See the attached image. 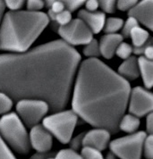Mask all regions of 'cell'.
<instances>
[{"mask_svg": "<svg viewBox=\"0 0 153 159\" xmlns=\"http://www.w3.org/2000/svg\"><path fill=\"white\" fill-rule=\"evenodd\" d=\"M117 8L121 11H129L130 9L133 7L137 1H132V0H125V1H118L116 3Z\"/></svg>", "mask_w": 153, "mask_h": 159, "instance_id": "33", "label": "cell"}, {"mask_svg": "<svg viewBox=\"0 0 153 159\" xmlns=\"http://www.w3.org/2000/svg\"><path fill=\"white\" fill-rule=\"evenodd\" d=\"M85 7H86V11L88 12H96V10L99 7V1H87L85 2Z\"/></svg>", "mask_w": 153, "mask_h": 159, "instance_id": "36", "label": "cell"}, {"mask_svg": "<svg viewBox=\"0 0 153 159\" xmlns=\"http://www.w3.org/2000/svg\"><path fill=\"white\" fill-rule=\"evenodd\" d=\"M153 116L152 114H149L147 116V119H146V129L147 131L150 135H152V130H153Z\"/></svg>", "mask_w": 153, "mask_h": 159, "instance_id": "37", "label": "cell"}, {"mask_svg": "<svg viewBox=\"0 0 153 159\" xmlns=\"http://www.w3.org/2000/svg\"><path fill=\"white\" fill-rule=\"evenodd\" d=\"M128 102L130 114L138 118L148 116L152 111V93L143 88L135 87L132 89Z\"/></svg>", "mask_w": 153, "mask_h": 159, "instance_id": "9", "label": "cell"}, {"mask_svg": "<svg viewBox=\"0 0 153 159\" xmlns=\"http://www.w3.org/2000/svg\"><path fill=\"white\" fill-rule=\"evenodd\" d=\"M118 74L126 80H133L140 75L137 58L134 56L125 59L123 64L118 68Z\"/></svg>", "mask_w": 153, "mask_h": 159, "instance_id": "15", "label": "cell"}, {"mask_svg": "<svg viewBox=\"0 0 153 159\" xmlns=\"http://www.w3.org/2000/svg\"><path fill=\"white\" fill-rule=\"evenodd\" d=\"M83 133H81L78 136H76L75 138H73V139L70 140V147L71 149L73 150H77L81 146H82V138H83Z\"/></svg>", "mask_w": 153, "mask_h": 159, "instance_id": "35", "label": "cell"}, {"mask_svg": "<svg viewBox=\"0 0 153 159\" xmlns=\"http://www.w3.org/2000/svg\"><path fill=\"white\" fill-rule=\"evenodd\" d=\"M78 17V19L87 25L92 34L100 32L106 22V15L102 12H88L85 9H82L79 11Z\"/></svg>", "mask_w": 153, "mask_h": 159, "instance_id": "13", "label": "cell"}, {"mask_svg": "<svg viewBox=\"0 0 153 159\" xmlns=\"http://www.w3.org/2000/svg\"><path fill=\"white\" fill-rule=\"evenodd\" d=\"M132 53V47L131 45L124 43V42H122L120 44L116 50V54H117V57H119L122 59H124V60L130 57Z\"/></svg>", "mask_w": 153, "mask_h": 159, "instance_id": "22", "label": "cell"}, {"mask_svg": "<svg viewBox=\"0 0 153 159\" xmlns=\"http://www.w3.org/2000/svg\"><path fill=\"white\" fill-rule=\"evenodd\" d=\"M46 5L49 7V9L51 10L56 15H58V14L65 10L63 1H47Z\"/></svg>", "mask_w": 153, "mask_h": 159, "instance_id": "29", "label": "cell"}, {"mask_svg": "<svg viewBox=\"0 0 153 159\" xmlns=\"http://www.w3.org/2000/svg\"><path fill=\"white\" fill-rule=\"evenodd\" d=\"M123 25H124V21L121 18L111 17L105 22L103 29L107 34H115L119 30L122 29Z\"/></svg>", "mask_w": 153, "mask_h": 159, "instance_id": "19", "label": "cell"}, {"mask_svg": "<svg viewBox=\"0 0 153 159\" xmlns=\"http://www.w3.org/2000/svg\"><path fill=\"white\" fill-rule=\"evenodd\" d=\"M64 7H65V10L68 11V12H73L76 9L81 7L83 4L84 1H74V0H68V1H63Z\"/></svg>", "mask_w": 153, "mask_h": 159, "instance_id": "31", "label": "cell"}, {"mask_svg": "<svg viewBox=\"0 0 153 159\" xmlns=\"http://www.w3.org/2000/svg\"><path fill=\"white\" fill-rule=\"evenodd\" d=\"M123 37L121 34H106L101 37L99 43L100 55L107 59H111L116 54L117 47L123 42Z\"/></svg>", "mask_w": 153, "mask_h": 159, "instance_id": "14", "label": "cell"}, {"mask_svg": "<svg viewBox=\"0 0 153 159\" xmlns=\"http://www.w3.org/2000/svg\"><path fill=\"white\" fill-rule=\"evenodd\" d=\"M146 137L144 131H138L114 139L109 143L110 151L120 159H141Z\"/></svg>", "mask_w": 153, "mask_h": 159, "instance_id": "6", "label": "cell"}, {"mask_svg": "<svg viewBox=\"0 0 153 159\" xmlns=\"http://www.w3.org/2000/svg\"><path fill=\"white\" fill-rule=\"evenodd\" d=\"M45 6V3L41 0H30L27 2L28 11L30 12H39Z\"/></svg>", "mask_w": 153, "mask_h": 159, "instance_id": "32", "label": "cell"}, {"mask_svg": "<svg viewBox=\"0 0 153 159\" xmlns=\"http://www.w3.org/2000/svg\"><path fill=\"white\" fill-rule=\"evenodd\" d=\"M13 107V100L6 94L0 92V115L9 112Z\"/></svg>", "mask_w": 153, "mask_h": 159, "instance_id": "24", "label": "cell"}, {"mask_svg": "<svg viewBox=\"0 0 153 159\" xmlns=\"http://www.w3.org/2000/svg\"><path fill=\"white\" fill-rule=\"evenodd\" d=\"M80 61V54L61 39L0 55V92L17 102L41 100L51 112H60L68 103Z\"/></svg>", "mask_w": 153, "mask_h": 159, "instance_id": "1", "label": "cell"}, {"mask_svg": "<svg viewBox=\"0 0 153 159\" xmlns=\"http://www.w3.org/2000/svg\"><path fill=\"white\" fill-rule=\"evenodd\" d=\"M48 159H54V157H49V158H48Z\"/></svg>", "mask_w": 153, "mask_h": 159, "instance_id": "42", "label": "cell"}, {"mask_svg": "<svg viewBox=\"0 0 153 159\" xmlns=\"http://www.w3.org/2000/svg\"><path fill=\"white\" fill-rule=\"evenodd\" d=\"M116 156L112 153V152H109V153H108L107 154V156H106V157L104 159H116Z\"/></svg>", "mask_w": 153, "mask_h": 159, "instance_id": "41", "label": "cell"}, {"mask_svg": "<svg viewBox=\"0 0 153 159\" xmlns=\"http://www.w3.org/2000/svg\"><path fill=\"white\" fill-rule=\"evenodd\" d=\"M52 153L50 152H45V153H39L38 152L36 154H34L30 159H48L49 157H52Z\"/></svg>", "mask_w": 153, "mask_h": 159, "instance_id": "39", "label": "cell"}, {"mask_svg": "<svg viewBox=\"0 0 153 159\" xmlns=\"http://www.w3.org/2000/svg\"><path fill=\"white\" fill-rule=\"evenodd\" d=\"M23 4H24V1H21V0H7V1H5L6 7H7L13 12L18 11L20 8L22 7Z\"/></svg>", "mask_w": 153, "mask_h": 159, "instance_id": "34", "label": "cell"}, {"mask_svg": "<svg viewBox=\"0 0 153 159\" xmlns=\"http://www.w3.org/2000/svg\"><path fill=\"white\" fill-rule=\"evenodd\" d=\"M128 16L134 18L150 30H152V1L144 0L137 4L128 11Z\"/></svg>", "mask_w": 153, "mask_h": 159, "instance_id": "12", "label": "cell"}, {"mask_svg": "<svg viewBox=\"0 0 153 159\" xmlns=\"http://www.w3.org/2000/svg\"><path fill=\"white\" fill-rule=\"evenodd\" d=\"M0 137L16 153L26 155L30 152L29 134L15 113H10L0 119Z\"/></svg>", "mask_w": 153, "mask_h": 159, "instance_id": "4", "label": "cell"}, {"mask_svg": "<svg viewBox=\"0 0 153 159\" xmlns=\"http://www.w3.org/2000/svg\"><path fill=\"white\" fill-rule=\"evenodd\" d=\"M139 72H141L142 80L146 89H151L153 85V64L151 60H149L143 56H141L137 59Z\"/></svg>", "mask_w": 153, "mask_h": 159, "instance_id": "16", "label": "cell"}, {"mask_svg": "<svg viewBox=\"0 0 153 159\" xmlns=\"http://www.w3.org/2000/svg\"><path fill=\"white\" fill-rule=\"evenodd\" d=\"M49 22L48 15L42 12H8L0 25V49L26 52Z\"/></svg>", "mask_w": 153, "mask_h": 159, "instance_id": "3", "label": "cell"}, {"mask_svg": "<svg viewBox=\"0 0 153 159\" xmlns=\"http://www.w3.org/2000/svg\"><path fill=\"white\" fill-rule=\"evenodd\" d=\"M0 159H16L10 148L0 137Z\"/></svg>", "mask_w": 153, "mask_h": 159, "instance_id": "27", "label": "cell"}, {"mask_svg": "<svg viewBox=\"0 0 153 159\" xmlns=\"http://www.w3.org/2000/svg\"><path fill=\"white\" fill-rule=\"evenodd\" d=\"M144 57L149 59V60H152V55H153V49H152V40L149 43V45L146 47L145 50L143 52Z\"/></svg>", "mask_w": 153, "mask_h": 159, "instance_id": "38", "label": "cell"}, {"mask_svg": "<svg viewBox=\"0 0 153 159\" xmlns=\"http://www.w3.org/2000/svg\"><path fill=\"white\" fill-rule=\"evenodd\" d=\"M49 110V105L41 100L24 99L18 101L16 105V111L19 118H21L29 128L38 125Z\"/></svg>", "mask_w": 153, "mask_h": 159, "instance_id": "8", "label": "cell"}, {"mask_svg": "<svg viewBox=\"0 0 153 159\" xmlns=\"http://www.w3.org/2000/svg\"><path fill=\"white\" fill-rule=\"evenodd\" d=\"M142 151L144 153V157L147 159H152L153 157V138L152 135H149L145 138Z\"/></svg>", "mask_w": 153, "mask_h": 159, "instance_id": "26", "label": "cell"}, {"mask_svg": "<svg viewBox=\"0 0 153 159\" xmlns=\"http://www.w3.org/2000/svg\"><path fill=\"white\" fill-rule=\"evenodd\" d=\"M83 54L90 58H97L100 56V46L97 39H92L90 43H88L84 49Z\"/></svg>", "mask_w": 153, "mask_h": 159, "instance_id": "20", "label": "cell"}, {"mask_svg": "<svg viewBox=\"0 0 153 159\" xmlns=\"http://www.w3.org/2000/svg\"><path fill=\"white\" fill-rule=\"evenodd\" d=\"M58 33L64 41L71 47L87 45L93 39L92 32L80 19H74L66 25L60 26L58 30Z\"/></svg>", "mask_w": 153, "mask_h": 159, "instance_id": "7", "label": "cell"}, {"mask_svg": "<svg viewBox=\"0 0 153 159\" xmlns=\"http://www.w3.org/2000/svg\"><path fill=\"white\" fill-rule=\"evenodd\" d=\"M81 157L82 159H104L101 152L87 147L82 148Z\"/></svg>", "mask_w": 153, "mask_h": 159, "instance_id": "21", "label": "cell"}, {"mask_svg": "<svg viewBox=\"0 0 153 159\" xmlns=\"http://www.w3.org/2000/svg\"><path fill=\"white\" fill-rule=\"evenodd\" d=\"M99 7H100L101 9L109 14L115 13L116 11V2L115 1H99Z\"/></svg>", "mask_w": 153, "mask_h": 159, "instance_id": "30", "label": "cell"}, {"mask_svg": "<svg viewBox=\"0 0 153 159\" xmlns=\"http://www.w3.org/2000/svg\"><path fill=\"white\" fill-rule=\"evenodd\" d=\"M29 139L30 145L39 153L49 152L53 145L52 135L39 124L31 128Z\"/></svg>", "mask_w": 153, "mask_h": 159, "instance_id": "10", "label": "cell"}, {"mask_svg": "<svg viewBox=\"0 0 153 159\" xmlns=\"http://www.w3.org/2000/svg\"><path fill=\"white\" fill-rule=\"evenodd\" d=\"M129 37H131L133 48H141L149 41V33L144 29L137 26L132 30Z\"/></svg>", "mask_w": 153, "mask_h": 159, "instance_id": "18", "label": "cell"}, {"mask_svg": "<svg viewBox=\"0 0 153 159\" xmlns=\"http://www.w3.org/2000/svg\"><path fill=\"white\" fill-rule=\"evenodd\" d=\"M5 8H6V5L4 1H0V25L2 22V19H3V15H4V12H5Z\"/></svg>", "mask_w": 153, "mask_h": 159, "instance_id": "40", "label": "cell"}, {"mask_svg": "<svg viewBox=\"0 0 153 159\" xmlns=\"http://www.w3.org/2000/svg\"><path fill=\"white\" fill-rule=\"evenodd\" d=\"M110 133L104 129H95L88 131L82 138V147L94 148L101 152L109 144Z\"/></svg>", "mask_w": 153, "mask_h": 159, "instance_id": "11", "label": "cell"}, {"mask_svg": "<svg viewBox=\"0 0 153 159\" xmlns=\"http://www.w3.org/2000/svg\"><path fill=\"white\" fill-rule=\"evenodd\" d=\"M131 87L128 80L98 58L84 60L75 81L72 107L97 129L117 133L126 110Z\"/></svg>", "mask_w": 153, "mask_h": 159, "instance_id": "2", "label": "cell"}, {"mask_svg": "<svg viewBox=\"0 0 153 159\" xmlns=\"http://www.w3.org/2000/svg\"><path fill=\"white\" fill-rule=\"evenodd\" d=\"M139 22L132 17H129L127 19V21L125 22V23H124L123 27H122V34L121 36L123 38H129V35H130V32L131 30L133 28L139 26L138 25Z\"/></svg>", "mask_w": 153, "mask_h": 159, "instance_id": "25", "label": "cell"}, {"mask_svg": "<svg viewBox=\"0 0 153 159\" xmlns=\"http://www.w3.org/2000/svg\"><path fill=\"white\" fill-rule=\"evenodd\" d=\"M72 21V15L70 12L64 10L61 13L56 15V22L59 26H64Z\"/></svg>", "mask_w": 153, "mask_h": 159, "instance_id": "28", "label": "cell"}, {"mask_svg": "<svg viewBox=\"0 0 153 159\" xmlns=\"http://www.w3.org/2000/svg\"><path fill=\"white\" fill-rule=\"evenodd\" d=\"M77 121L78 116L73 110L61 111L45 117L42 126L61 143L67 144L72 139Z\"/></svg>", "mask_w": 153, "mask_h": 159, "instance_id": "5", "label": "cell"}, {"mask_svg": "<svg viewBox=\"0 0 153 159\" xmlns=\"http://www.w3.org/2000/svg\"><path fill=\"white\" fill-rule=\"evenodd\" d=\"M141 124L138 117L132 115H126L122 117L119 123V129L127 133H134Z\"/></svg>", "mask_w": 153, "mask_h": 159, "instance_id": "17", "label": "cell"}, {"mask_svg": "<svg viewBox=\"0 0 153 159\" xmlns=\"http://www.w3.org/2000/svg\"><path fill=\"white\" fill-rule=\"evenodd\" d=\"M54 159H82L80 154L71 148L62 149L56 155Z\"/></svg>", "mask_w": 153, "mask_h": 159, "instance_id": "23", "label": "cell"}]
</instances>
